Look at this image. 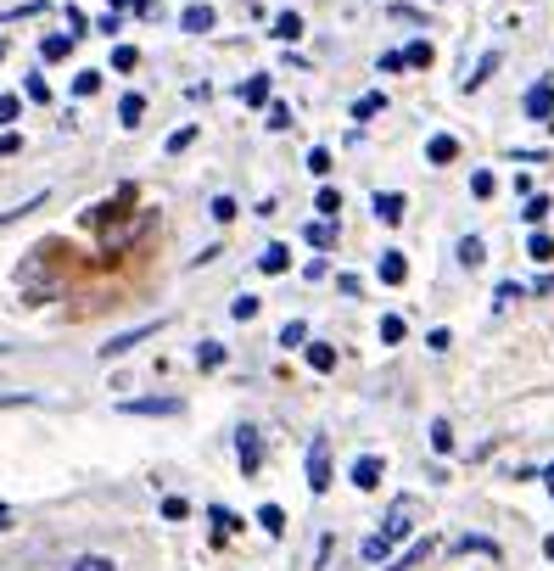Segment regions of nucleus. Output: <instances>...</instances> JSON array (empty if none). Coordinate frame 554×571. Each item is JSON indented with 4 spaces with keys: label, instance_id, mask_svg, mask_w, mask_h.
<instances>
[{
    "label": "nucleus",
    "instance_id": "17",
    "mask_svg": "<svg viewBox=\"0 0 554 571\" xmlns=\"http://www.w3.org/2000/svg\"><path fill=\"white\" fill-rule=\"evenodd\" d=\"M258 526L281 538V533H286V510H281V504H264V510H258Z\"/></svg>",
    "mask_w": 554,
    "mask_h": 571
},
{
    "label": "nucleus",
    "instance_id": "22",
    "mask_svg": "<svg viewBox=\"0 0 554 571\" xmlns=\"http://www.w3.org/2000/svg\"><path fill=\"white\" fill-rule=\"evenodd\" d=\"M432 449H437V454L454 449V426H449V420H432Z\"/></svg>",
    "mask_w": 554,
    "mask_h": 571
},
{
    "label": "nucleus",
    "instance_id": "44",
    "mask_svg": "<svg viewBox=\"0 0 554 571\" xmlns=\"http://www.w3.org/2000/svg\"><path fill=\"white\" fill-rule=\"evenodd\" d=\"M236 320H258V298H236Z\"/></svg>",
    "mask_w": 554,
    "mask_h": 571
},
{
    "label": "nucleus",
    "instance_id": "7",
    "mask_svg": "<svg viewBox=\"0 0 554 571\" xmlns=\"http://www.w3.org/2000/svg\"><path fill=\"white\" fill-rule=\"evenodd\" d=\"M526 113H532V118H554V84H549V79L526 90Z\"/></svg>",
    "mask_w": 554,
    "mask_h": 571
},
{
    "label": "nucleus",
    "instance_id": "39",
    "mask_svg": "<svg viewBox=\"0 0 554 571\" xmlns=\"http://www.w3.org/2000/svg\"><path fill=\"white\" fill-rule=\"evenodd\" d=\"M17 113H23V101H17V96H0V123H17Z\"/></svg>",
    "mask_w": 554,
    "mask_h": 571
},
{
    "label": "nucleus",
    "instance_id": "1",
    "mask_svg": "<svg viewBox=\"0 0 554 571\" xmlns=\"http://www.w3.org/2000/svg\"><path fill=\"white\" fill-rule=\"evenodd\" d=\"M308 488L314 493L331 488V442L325 437H314V449H308Z\"/></svg>",
    "mask_w": 554,
    "mask_h": 571
},
{
    "label": "nucleus",
    "instance_id": "16",
    "mask_svg": "<svg viewBox=\"0 0 554 571\" xmlns=\"http://www.w3.org/2000/svg\"><path fill=\"white\" fill-rule=\"evenodd\" d=\"M241 101H247V107H264V101H269V79H264V73L247 79V84H241Z\"/></svg>",
    "mask_w": 554,
    "mask_h": 571
},
{
    "label": "nucleus",
    "instance_id": "29",
    "mask_svg": "<svg viewBox=\"0 0 554 571\" xmlns=\"http://www.w3.org/2000/svg\"><path fill=\"white\" fill-rule=\"evenodd\" d=\"M135 62H140L135 46H113V68H118V73H135Z\"/></svg>",
    "mask_w": 554,
    "mask_h": 571
},
{
    "label": "nucleus",
    "instance_id": "36",
    "mask_svg": "<svg viewBox=\"0 0 554 571\" xmlns=\"http://www.w3.org/2000/svg\"><path fill=\"white\" fill-rule=\"evenodd\" d=\"M319 214H325V219H336V214H342V197H336V190L325 185V190H319Z\"/></svg>",
    "mask_w": 554,
    "mask_h": 571
},
{
    "label": "nucleus",
    "instance_id": "14",
    "mask_svg": "<svg viewBox=\"0 0 554 571\" xmlns=\"http://www.w3.org/2000/svg\"><path fill=\"white\" fill-rule=\"evenodd\" d=\"M308 365H314L319 375H331V370H336V348H331V342H314V348H308Z\"/></svg>",
    "mask_w": 554,
    "mask_h": 571
},
{
    "label": "nucleus",
    "instance_id": "35",
    "mask_svg": "<svg viewBox=\"0 0 554 571\" xmlns=\"http://www.w3.org/2000/svg\"><path fill=\"white\" fill-rule=\"evenodd\" d=\"M197 358H202V370H219V365H224V348H219V342H202Z\"/></svg>",
    "mask_w": 554,
    "mask_h": 571
},
{
    "label": "nucleus",
    "instance_id": "13",
    "mask_svg": "<svg viewBox=\"0 0 554 571\" xmlns=\"http://www.w3.org/2000/svg\"><path fill=\"white\" fill-rule=\"evenodd\" d=\"M118 118H123V123H130V130H135V123L146 118V96H135V90H130V96L118 101Z\"/></svg>",
    "mask_w": 554,
    "mask_h": 571
},
{
    "label": "nucleus",
    "instance_id": "45",
    "mask_svg": "<svg viewBox=\"0 0 554 571\" xmlns=\"http://www.w3.org/2000/svg\"><path fill=\"white\" fill-rule=\"evenodd\" d=\"M398 68H409V62H403V51H387V56H381V73H398Z\"/></svg>",
    "mask_w": 554,
    "mask_h": 571
},
{
    "label": "nucleus",
    "instance_id": "4",
    "mask_svg": "<svg viewBox=\"0 0 554 571\" xmlns=\"http://www.w3.org/2000/svg\"><path fill=\"white\" fill-rule=\"evenodd\" d=\"M236 449H241V471L252 476V471L264 465V442H258V432H252V426H241V432H236Z\"/></svg>",
    "mask_w": 554,
    "mask_h": 571
},
{
    "label": "nucleus",
    "instance_id": "9",
    "mask_svg": "<svg viewBox=\"0 0 554 571\" xmlns=\"http://www.w3.org/2000/svg\"><path fill=\"white\" fill-rule=\"evenodd\" d=\"M146 336H157V325H140V331H130V336H113V342L101 348V358H118V353H130L135 342H146Z\"/></svg>",
    "mask_w": 554,
    "mask_h": 571
},
{
    "label": "nucleus",
    "instance_id": "12",
    "mask_svg": "<svg viewBox=\"0 0 554 571\" xmlns=\"http://www.w3.org/2000/svg\"><path fill=\"white\" fill-rule=\"evenodd\" d=\"M258 269H264V274H286V269H291V252H286V247H264Z\"/></svg>",
    "mask_w": 554,
    "mask_h": 571
},
{
    "label": "nucleus",
    "instance_id": "37",
    "mask_svg": "<svg viewBox=\"0 0 554 571\" xmlns=\"http://www.w3.org/2000/svg\"><path fill=\"white\" fill-rule=\"evenodd\" d=\"M381 107H387V96H365V101H358V107H353V118H375Z\"/></svg>",
    "mask_w": 554,
    "mask_h": 571
},
{
    "label": "nucleus",
    "instance_id": "25",
    "mask_svg": "<svg viewBox=\"0 0 554 571\" xmlns=\"http://www.w3.org/2000/svg\"><path fill=\"white\" fill-rule=\"evenodd\" d=\"M526 252H532L538 264H554V236H532V241H526Z\"/></svg>",
    "mask_w": 554,
    "mask_h": 571
},
{
    "label": "nucleus",
    "instance_id": "21",
    "mask_svg": "<svg viewBox=\"0 0 554 571\" xmlns=\"http://www.w3.org/2000/svg\"><path fill=\"white\" fill-rule=\"evenodd\" d=\"M207 516H213V526H219V533H241V516H236V510H224V504H213Z\"/></svg>",
    "mask_w": 554,
    "mask_h": 571
},
{
    "label": "nucleus",
    "instance_id": "10",
    "mask_svg": "<svg viewBox=\"0 0 554 571\" xmlns=\"http://www.w3.org/2000/svg\"><path fill=\"white\" fill-rule=\"evenodd\" d=\"M180 29H185V34H207V29H213V6H185Z\"/></svg>",
    "mask_w": 554,
    "mask_h": 571
},
{
    "label": "nucleus",
    "instance_id": "42",
    "mask_svg": "<svg viewBox=\"0 0 554 571\" xmlns=\"http://www.w3.org/2000/svg\"><path fill=\"white\" fill-rule=\"evenodd\" d=\"M471 190H476V197H493V174H487V168H476V174H471Z\"/></svg>",
    "mask_w": 554,
    "mask_h": 571
},
{
    "label": "nucleus",
    "instance_id": "46",
    "mask_svg": "<svg viewBox=\"0 0 554 571\" xmlns=\"http://www.w3.org/2000/svg\"><path fill=\"white\" fill-rule=\"evenodd\" d=\"M118 6H130V12H146V6H152V0H118Z\"/></svg>",
    "mask_w": 554,
    "mask_h": 571
},
{
    "label": "nucleus",
    "instance_id": "8",
    "mask_svg": "<svg viewBox=\"0 0 554 571\" xmlns=\"http://www.w3.org/2000/svg\"><path fill=\"white\" fill-rule=\"evenodd\" d=\"M454 157H459V140L454 135H432V140H425V163L442 168V163H454Z\"/></svg>",
    "mask_w": 554,
    "mask_h": 571
},
{
    "label": "nucleus",
    "instance_id": "20",
    "mask_svg": "<svg viewBox=\"0 0 554 571\" xmlns=\"http://www.w3.org/2000/svg\"><path fill=\"white\" fill-rule=\"evenodd\" d=\"M482 258H487V247H482V236H465V241H459V264H471V269H476Z\"/></svg>",
    "mask_w": 554,
    "mask_h": 571
},
{
    "label": "nucleus",
    "instance_id": "19",
    "mask_svg": "<svg viewBox=\"0 0 554 571\" xmlns=\"http://www.w3.org/2000/svg\"><path fill=\"white\" fill-rule=\"evenodd\" d=\"M358 555H365V560H387V555H392V538H381V533H375V538L358 543Z\"/></svg>",
    "mask_w": 554,
    "mask_h": 571
},
{
    "label": "nucleus",
    "instance_id": "43",
    "mask_svg": "<svg viewBox=\"0 0 554 571\" xmlns=\"http://www.w3.org/2000/svg\"><path fill=\"white\" fill-rule=\"evenodd\" d=\"M190 140H197V130H174V135H168V152H185Z\"/></svg>",
    "mask_w": 554,
    "mask_h": 571
},
{
    "label": "nucleus",
    "instance_id": "3",
    "mask_svg": "<svg viewBox=\"0 0 554 571\" xmlns=\"http://www.w3.org/2000/svg\"><path fill=\"white\" fill-rule=\"evenodd\" d=\"M381 476H387V459H381V454H358V459H353V488L375 493V488H381Z\"/></svg>",
    "mask_w": 554,
    "mask_h": 571
},
{
    "label": "nucleus",
    "instance_id": "49",
    "mask_svg": "<svg viewBox=\"0 0 554 571\" xmlns=\"http://www.w3.org/2000/svg\"><path fill=\"white\" fill-rule=\"evenodd\" d=\"M0 56H6V39H0Z\"/></svg>",
    "mask_w": 554,
    "mask_h": 571
},
{
    "label": "nucleus",
    "instance_id": "33",
    "mask_svg": "<svg viewBox=\"0 0 554 571\" xmlns=\"http://www.w3.org/2000/svg\"><path fill=\"white\" fill-rule=\"evenodd\" d=\"M96 90H101V73H96V68L73 79V96H96Z\"/></svg>",
    "mask_w": 554,
    "mask_h": 571
},
{
    "label": "nucleus",
    "instance_id": "6",
    "mask_svg": "<svg viewBox=\"0 0 554 571\" xmlns=\"http://www.w3.org/2000/svg\"><path fill=\"white\" fill-rule=\"evenodd\" d=\"M403 207H409V202H403V190H375V219L381 224H398Z\"/></svg>",
    "mask_w": 554,
    "mask_h": 571
},
{
    "label": "nucleus",
    "instance_id": "11",
    "mask_svg": "<svg viewBox=\"0 0 554 571\" xmlns=\"http://www.w3.org/2000/svg\"><path fill=\"white\" fill-rule=\"evenodd\" d=\"M403 274H409L403 252H381V281H387V286H403Z\"/></svg>",
    "mask_w": 554,
    "mask_h": 571
},
{
    "label": "nucleus",
    "instance_id": "47",
    "mask_svg": "<svg viewBox=\"0 0 554 571\" xmlns=\"http://www.w3.org/2000/svg\"><path fill=\"white\" fill-rule=\"evenodd\" d=\"M6 526H12V504H0V533H6Z\"/></svg>",
    "mask_w": 554,
    "mask_h": 571
},
{
    "label": "nucleus",
    "instance_id": "26",
    "mask_svg": "<svg viewBox=\"0 0 554 571\" xmlns=\"http://www.w3.org/2000/svg\"><path fill=\"white\" fill-rule=\"evenodd\" d=\"M403 62H409V68H432V46H425V39H415V46L403 51Z\"/></svg>",
    "mask_w": 554,
    "mask_h": 571
},
{
    "label": "nucleus",
    "instance_id": "32",
    "mask_svg": "<svg viewBox=\"0 0 554 571\" xmlns=\"http://www.w3.org/2000/svg\"><path fill=\"white\" fill-rule=\"evenodd\" d=\"M499 68V51H487L482 62H476V79H465V84H471V90H476V84H487V73H493Z\"/></svg>",
    "mask_w": 554,
    "mask_h": 571
},
{
    "label": "nucleus",
    "instance_id": "5",
    "mask_svg": "<svg viewBox=\"0 0 554 571\" xmlns=\"http://www.w3.org/2000/svg\"><path fill=\"white\" fill-rule=\"evenodd\" d=\"M118 409H123V415H174L180 398H123Z\"/></svg>",
    "mask_w": 554,
    "mask_h": 571
},
{
    "label": "nucleus",
    "instance_id": "40",
    "mask_svg": "<svg viewBox=\"0 0 554 571\" xmlns=\"http://www.w3.org/2000/svg\"><path fill=\"white\" fill-rule=\"evenodd\" d=\"M308 168H314V174H331V152H325V146H314V152H308Z\"/></svg>",
    "mask_w": 554,
    "mask_h": 571
},
{
    "label": "nucleus",
    "instance_id": "18",
    "mask_svg": "<svg viewBox=\"0 0 554 571\" xmlns=\"http://www.w3.org/2000/svg\"><path fill=\"white\" fill-rule=\"evenodd\" d=\"M68 51H73V34H51L46 46H39V56H46V62H62Z\"/></svg>",
    "mask_w": 554,
    "mask_h": 571
},
{
    "label": "nucleus",
    "instance_id": "24",
    "mask_svg": "<svg viewBox=\"0 0 554 571\" xmlns=\"http://www.w3.org/2000/svg\"><path fill=\"white\" fill-rule=\"evenodd\" d=\"M403 331H409V325H403L398 314H387V320H381V342H387V348H398V342H403Z\"/></svg>",
    "mask_w": 554,
    "mask_h": 571
},
{
    "label": "nucleus",
    "instance_id": "31",
    "mask_svg": "<svg viewBox=\"0 0 554 571\" xmlns=\"http://www.w3.org/2000/svg\"><path fill=\"white\" fill-rule=\"evenodd\" d=\"M73 571H118V566L106 560V555H79V560H73Z\"/></svg>",
    "mask_w": 554,
    "mask_h": 571
},
{
    "label": "nucleus",
    "instance_id": "2",
    "mask_svg": "<svg viewBox=\"0 0 554 571\" xmlns=\"http://www.w3.org/2000/svg\"><path fill=\"white\" fill-rule=\"evenodd\" d=\"M415 533V504L409 499H398L392 510H387V521H381V538H392V543H403Z\"/></svg>",
    "mask_w": 554,
    "mask_h": 571
},
{
    "label": "nucleus",
    "instance_id": "27",
    "mask_svg": "<svg viewBox=\"0 0 554 571\" xmlns=\"http://www.w3.org/2000/svg\"><path fill=\"white\" fill-rule=\"evenodd\" d=\"M303 342H308V325H303V320H291V325L281 331V348H303Z\"/></svg>",
    "mask_w": 554,
    "mask_h": 571
},
{
    "label": "nucleus",
    "instance_id": "41",
    "mask_svg": "<svg viewBox=\"0 0 554 571\" xmlns=\"http://www.w3.org/2000/svg\"><path fill=\"white\" fill-rule=\"evenodd\" d=\"M23 96H29V101H51V84H46V79H29Z\"/></svg>",
    "mask_w": 554,
    "mask_h": 571
},
{
    "label": "nucleus",
    "instance_id": "30",
    "mask_svg": "<svg viewBox=\"0 0 554 571\" xmlns=\"http://www.w3.org/2000/svg\"><path fill=\"white\" fill-rule=\"evenodd\" d=\"M269 130H291V107H286V101H269Z\"/></svg>",
    "mask_w": 554,
    "mask_h": 571
},
{
    "label": "nucleus",
    "instance_id": "38",
    "mask_svg": "<svg viewBox=\"0 0 554 571\" xmlns=\"http://www.w3.org/2000/svg\"><path fill=\"white\" fill-rule=\"evenodd\" d=\"M213 219L230 224V219H236V202H230V197H213Z\"/></svg>",
    "mask_w": 554,
    "mask_h": 571
},
{
    "label": "nucleus",
    "instance_id": "28",
    "mask_svg": "<svg viewBox=\"0 0 554 571\" xmlns=\"http://www.w3.org/2000/svg\"><path fill=\"white\" fill-rule=\"evenodd\" d=\"M185 516H190V504H185L180 493H168V499H163V521H185Z\"/></svg>",
    "mask_w": 554,
    "mask_h": 571
},
{
    "label": "nucleus",
    "instance_id": "34",
    "mask_svg": "<svg viewBox=\"0 0 554 571\" xmlns=\"http://www.w3.org/2000/svg\"><path fill=\"white\" fill-rule=\"evenodd\" d=\"M521 219H526V224H543V219H549V197H532Z\"/></svg>",
    "mask_w": 554,
    "mask_h": 571
},
{
    "label": "nucleus",
    "instance_id": "23",
    "mask_svg": "<svg viewBox=\"0 0 554 571\" xmlns=\"http://www.w3.org/2000/svg\"><path fill=\"white\" fill-rule=\"evenodd\" d=\"M308 241H314L319 252H325V247L336 241V224H331V219H319V224H308Z\"/></svg>",
    "mask_w": 554,
    "mask_h": 571
},
{
    "label": "nucleus",
    "instance_id": "48",
    "mask_svg": "<svg viewBox=\"0 0 554 571\" xmlns=\"http://www.w3.org/2000/svg\"><path fill=\"white\" fill-rule=\"evenodd\" d=\"M543 482H549V493H554V465H549V471H543Z\"/></svg>",
    "mask_w": 554,
    "mask_h": 571
},
{
    "label": "nucleus",
    "instance_id": "15",
    "mask_svg": "<svg viewBox=\"0 0 554 571\" xmlns=\"http://www.w3.org/2000/svg\"><path fill=\"white\" fill-rule=\"evenodd\" d=\"M297 34H303V17H297V12H281V17H274V39H286V46H291Z\"/></svg>",
    "mask_w": 554,
    "mask_h": 571
}]
</instances>
